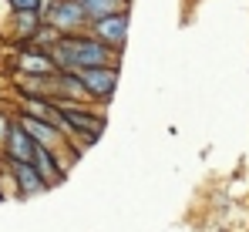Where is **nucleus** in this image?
I'll return each instance as SVG.
<instances>
[{
    "instance_id": "nucleus-8",
    "label": "nucleus",
    "mask_w": 249,
    "mask_h": 232,
    "mask_svg": "<svg viewBox=\"0 0 249 232\" xmlns=\"http://www.w3.org/2000/svg\"><path fill=\"white\" fill-rule=\"evenodd\" d=\"M34 148H37V142L27 135V128L20 121H14V128L3 142V158L7 161H34Z\"/></svg>"
},
{
    "instance_id": "nucleus-2",
    "label": "nucleus",
    "mask_w": 249,
    "mask_h": 232,
    "mask_svg": "<svg viewBox=\"0 0 249 232\" xmlns=\"http://www.w3.org/2000/svg\"><path fill=\"white\" fill-rule=\"evenodd\" d=\"M44 24H51L61 34H78L84 27H91V17H88V10L78 0H54L44 10Z\"/></svg>"
},
{
    "instance_id": "nucleus-12",
    "label": "nucleus",
    "mask_w": 249,
    "mask_h": 232,
    "mask_svg": "<svg viewBox=\"0 0 249 232\" xmlns=\"http://www.w3.org/2000/svg\"><path fill=\"white\" fill-rule=\"evenodd\" d=\"M10 7H14V14L17 10H41L44 7V0H7Z\"/></svg>"
},
{
    "instance_id": "nucleus-13",
    "label": "nucleus",
    "mask_w": 249,
    "mask_h": 232,
    "mask_svg": "<svg viewBox=\"0 0 249 232\" xmlns=\"http://www.w3.org/2000/svg\"><path fill=\"white\" fill-rule=\"evenodd\" d=\"M10 128H14V121L7 115H0V148H3V142H7V135H10Z\"/></svg>"
},
{
    "instance_id": "nucleus-1",
    "label": "nucleus",
    "mask_w": 249,
    "mask_h": 232,
    "mask_svg": "<svg viewBox=\"0 0 249 232\" xmlns=\"http://www.w3.org/2000/svg\"><path fill=\"white\" fill-rule=\"evenodd\" d=\"M115 47H108L105 40L94 34H61L51 44V57L57 61L61 71H78V68H98V64H115Z\"/></svg>"
},
{
    "instance_id": "nucleus-9",
    "label": "nucleus",
    "mask_w": 249,
    "mask_h": 232,
    "mask_svg": "<svg viewBox=\"0 0 249 232\" xmlns=\"http://www.w3.org/2000/svg\"><path fill=\"white\" fill-rule=\"evenodd\" d=\"M34 165H37V172L47 178V185L64 182V168H61V161H57V152H51V148L37 145V148H34Z\"/></svg>"
},
{
    "instance_id": "nucleus-10",
    "label": "nucleus",
    "mask_w": 249,
    "mask_h": 232,
    "mask_svg": "<svg viewBox=\"0 0 249 232\" xmlns=\"http://www.w3.org/2000/svg\"><path fill=\"white\" fill-rule=\"evenodd\" d=\"M14 27H17V40H31L37 37V31L44 27V14L41 10H17L14 14Z\"/></svg>"
},
{
    "instance_id": "nucleus-7",
    "label": "nucleus",
    "mask_w": 249,
    "mask_h": 232,
    "mask_svg": "<svg viewBox=\"0 0 249 232\" xmlns=\"http://www.w3.org/2000/svg\"><path fill=\"white\" fill-rule=\"evenodd\" d=\"M57 71H61L57 61L44 47H24L17 54V74H24V77H51V74H57Z\"/></svg>"
},
{
    "instance_id": "nucleus-14",
    "label": "nucleus",
    "mask_w": 249,
    "mask_h": 232,
    "mask_svg": "<svg viewBox=\"0 0 249 232\" xmlns=\"http://www.w3.org/2000/svg\"><path fill=\"white\" fill-rule=\"evenodd\" d=\"M0 198H3V192H0Z\"/></svg>"
},
{
    "instance_id": "nucleus-11",
    "label": "nucleus",
    "mask_w": 249,
    "mask_h": 232,
    "mask_svg": "<svg viewBox=\"0 0 249 232\" xmlns=\"http://www.w3.org/2000/svg\"><path fill=\"white\" fill-rule=\"evenodd\" d=\"M88 17L98 20V17H108V14H118V10H128V0H78Z\"/></svg>"
},
{
    "instance_id": "nucleus-6",
    "label": "nucleus",
    "mask_w": 249,
    "mask_h": 232,
    "mask_svg": "<svg viewBox=\"0 0 249 232\" xmlns=\"http://www.w3.org/2000/svg\"><path fill=\"white\" fill-rule=\"evenodd\" d=\"M128 10H118V14H108V17H98V20H91V34L98 40H105L108 47H115V51H122L124 40H128Z\"/></svg>"
},
{
    "instance_id": "nucleus-4",
    "label": "nucleus",
    "mask_w": 249,
    "mask_h": 232,
    "mask_svg": "<svg viewBox=\"0 0 249 232\" xmlns=\"http://www.w3.org/2000/svg\"><path fill=\"white\" fill-rule=\"evenodd\" d=\"M17 121L27 128V135L37 142V145H44V148H51V152L61 155V148H64V142H68V135L54 125V121H47V118H37V115H27V111H20L17 115Z\"/></svg>"
},
{
    "instance_id": "nucleus-5",
    "label": "nucleus",
    "mask_w": 249,
    "mask_h": 232,
    "mask_svg": "<svg viewBox=\"0 0 249 232\" xmlns=\"http://www.w3.org/2000/svg\"><path fill=\"white\" fill-rule=\"evenodd\" d=\"M3 165H7V172H10V178H14L20 198H31V195H41L44 189H51L47 178L37 172L34 161H7V158H3Z\"/></svg>"
},
{
    "instance_id": "nucleus-3",
    "label": "nucleus",
    "mask_w": 249,
    "mask_h": 232,
    "mask_svg": "<svg viewBox=\"0 0 249 232\" xmlns=\"http://www.w3.org/2000/svg\"><path fill=\"white\" fill-rule=\"evenodd\" d=\"M74 74L81 77L84 91L91 101H108L115 94V84H118V64H98V68H78Z\"/></svg>"
}]
</instances>
